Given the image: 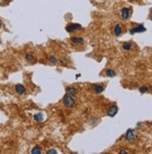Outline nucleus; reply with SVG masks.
<instances>
[{
  "mask_svg": "<svg viewBox=\"0 0 152 154\" xmlns=\"http://www.w3.org/2000/svg\"><path fill=\"white\" fill-rule=\"evenodd\" d=\"M59 63H61V65H66V64H67V59L65 57L61 58V59L59 60Z\"/></svg>",
  "mask_w": 152,
  "mask_h": 154,
  "instance_id": "6ab92c4d",
  "label": "nucleus"
},
{
  "mask_svg": "<svg viewBox=\"0 0 152 154\" xmlns=\"http://www.w3.org/2000/svg\"><path fill=\"white\" fill-rule=\"evenodd\" d=\"M57 150H48L47 151V154H52V153H57Z\"/></svg>",
  "mask_w": 152,
  "mask_h": 154,
  "instance_id": "aec40b11",
  "label": "nucleus"
},
{
  "mask_svg": "<svg viewBox=\"0 0 152 154\" xmlns=\"http://www.w3.org/2000/svg\"><path fill=\"white\" fill-rule=\"evenodd\" d=\"M81 28V25L79 24H67L66 27H65V30L68 33H74V32L77 31Z\"/></svg>",
  "mask_w": 152,
  "mask_h": 154,
  "instance_id": "f03ea898",
  "label": "nucleus"
},
{
  "mask_svg": "<svg viewBox=\"0 0 152 154\" xmlns=\"http://www.w3.org/2000/svg\"><path fill=\"white\" fill-rule=\"evenodd\" d=\"M24 59H25V61H27V62H33L34 60H35V57H34L33 54L27 53V54H25V56H24Z\"/></svg>",
  "mask_w": 152,
  "mask_h": 154,
  "instance_id": "f3484780",
  "label": "nucleus"
},
{
  "mask_svg": "<svg viewBox=\"0 0 152 154\" xmlns=\"http://www.w3.org/2000/svg\"><path fill=\"white\" fill-rule=\"evenodd\" d=\"M118 111H119V107H117L116 105H113L107 109V115L109 117H114L118 113Z\"/></svg>",
  "mask_w": 152,
  "mask_h": 154,
  "instance_id": "423d86ee",
  "label": "nucleus"
},
{
  "mask_svg": "<svg viewBox=\"0 0 152 154\" xmlns=\"http://www.w3.org/2000/svg\"><path fill=\"white\" fill-rule=\"evenodd\" d=\"M93 93L99 94V93H103L105 91V86L102 84H95L93 86Z\"/></svg>",
  "mask_w": 152,
  "mask_h": 154,
  "instance_id": "0eeeda50",
  "label": "nucleus"
},
{
  "mask_svg": "<svg viewBox=\"0 0 152 154\" xmlns=\"http://www.w3.org/2000/svg\"><path fill=\"white\" fill-rule=\"evenodd\" d=\"M33 118H34V120L36 121H38V123H40V121H42L44 120L43 114H42V113H36V114L34 115Z\"/></svg>",
  "mask_w": 152,
  "mask_h": 154,
  "instance_id": "f8f14e48",
  "label": "nucleus"
},
{
  "mask_svg": "<svg viewBox=\"0 0 152 154\" xmlns=\"http://www.w3.org/2000/svg\"><path fill=\"white\" fill-rule=\"evenodd\" d=\"M119 153H128V151H126V150H121Z\"/></svg>",
  "mask_w": 152,
  "mask_h": 154,
  "instance_id": "4be33fe9",
  "label": "nucleus"
},
{
  "mask_svg": "<svg viewBox=\"0 0 152 154\" xmlns=\"http://www.w3.org/2000/svg\"><path fill=\"white\" fill-rule=\"evenodd\" d=\"M48 60L53 65H56V64L59 63V60L55 57V56H48Z\"/></svg>",
  "mask_w": 152,
  "mask_h": 154,
  "instance_id": "2eb2a0df",
  "label": "nucleus"
},
{
  "mask_svg": "<svg viewBox=\"0 0 152 154\" xmlns=\"http://www.w3.org/2000/svg\"><path fill=\"white\" fill-rule=\"evenodd\" d=\"M149 19L152 21V10H150V13H149Z\"/></svg>",
  "mask_w": 152,
  "mask_h": 154,
  "instance_id": "412c9836",
  "label": "nucleus"
},
{
  "mask_svg": "<svg viewBox=\"0 0 152 154\" xmlns=\"http://www.w3.org/2000/svg\"><path fill=\"white\" fill-rule=\"evenodd\" d=\"M119 15L122 20H128L131 15V10L129 8H122L119 11Z\"/></svg>",
  "mask_w": 152,
  "mask_h": 154,
  "instance_id": "7ed1b4c3",
  "label": "nucleus"
},
{
  "mask_svg": "<svg viewBox=\"0 0 152 154\" xmlns=\"http://www.w3.org/2000/svg\"><path fill=\"white\" fill-rule=\"evenodd\" d=\"M1 27H2V24H1V22H0V29H1Z\"/></svg>",
  "mask_w": 152,
  "mask_h": 154,
  "instance_id": "5701e85b",
  "label": "nucleus"
},
{
  "mask_svg": "<svg viewBox=\"0 0 152 154\" xmlns=\"http://www.w3.org/2000/svg\"><path fill=\"white\" fill-rule=\"evenodd\" d=\"M139 92L142 93H146V92H148V86H142V87L139 88Z\"/></svg>",
  "mask_w": 152,
  "mask_h": 154,
  "instance_id": "a211bd4d",
  "label": "nucleus"
},
{
  "mask_svg": "<svg viewBox=\"0 0 152 154\" xmlns=\"http://www.w3.org/2000/svg\"><path fill=\"white\" fill-rule=\"evenodd\" d=\"M31 153H35V154H40L42 153V150L41 148H39V146H36V147H34L33 148H32L31 150Z\"/></svg>",
  "mask_w": 152,
  "mask_h": 154,
  "instance_id": "4468645a",
  "label": "nucleus"
},
{
  "mask_svg": "<svg viewBox=\"0 0 152 154\" xmlns=\"http://www.w3.org/2000/svg\"><path fill=\"white\" fill-rule=\"evenodd\" d=\"M105 75H107V77L112 78V77H115V76H116V72L112 69H107L105 70Z\"/></svg>",
  "mask_w": 152,
  "mask_h": 154,
  "instance_id": "dca6fc26",
  "label": "nucleus"
},
{
  "mask_svg": "<svg viewBox=\"0 0 152 154\" xmlns=\"http://www.w3.org/2000/svg\"><path fill=\"white\" fill-rule=\"evenodd\" d=\"M65 92H66V93L72 95V96H75L77 93V90L76 89L75 87H72V86H67V87L65 88Z\"/></svg>",
  "mask_w": 152,
  "mask_h": 154,
  "instance_id": "9b49d317",
  "label": "nucleus"
},
{
  "mask_svg": "<svg viewBox=\"0 0 152 154\" xmlns=\"http://www.w3.org/2000/svg\"><path fill=\"white\" fill-rule=\"evenodd\" d=\"M132 45L129 42H126L122 45V49L123 51H132Z\"/></svg>",
  "mask_w": 152,
  "mask_h": 154,
  "instance_id": "ddd939ff",
  "label": "nucleus"
},
{
  "mask_svg": "<svg viewBox=\"0 0 152 154\" xmlns=\"http://www.w3.org/2000/svg\"><path fill=\"white\" fill-rule=\"evenodd\" d=\"M113 32H114V35L116 37H119L121 35V33H122V25L121 24H117L115 25Z\"/></svg>",
  "mask_w": 152,
  "mask_h": 154,
  "instance_id": "6e6552de",
  "label": "nucleus"
},
{
  "mask_svg": "<svg viewBox=\"0 0 152 154\" xmlns=\"http://www.w3.org/2000/svg\"><path fill=\"white\" fill-rule=\"evenodd\" d=\"M125 139H126L128 142H132V141L135 140V135H134V132L132 129H128L125 134Z\"/></svg>",
  "mask_w": 152,
  "mask_h": 154,
  "instance_id": "39448f33",
  "label": "nucleus"
},
{
  "mask_svg": "<svg viewBox=\"0 0 152 154\" xmlns=\"http://www.w3.org/2000/svg\"><path fill=\"white\" fill-rule=\"evenodd\" d=\"M14 89H15L16 93H18L19 95H22L25 93V88H24V86L22 84H16Z\"/></svg>",
  "mask_w": 152,
  "mask_h": 154,
  "instance_id": "1a4fd4ad",
  "label": "nucleus"
},
{
  "mask_svg": "<svg viewBox=\"0 0 152 154\" xmlns=\"http://www.w3.org/2000/svg\"><path fill=\"white\" fill-rule=\"evenodd\" d=\"M146 28L143 24H139V25H136L135 27H132L130 29V34L131 35H133V34H136V33H142V32H145L146 31Z\"/></svg>",
  "mask_w": 152,
  "mask_h": 154,
  "instance_id": "20e7f679",
  "label": "nucleus"
},
{
  "mask_svg": "<svg viewBox=\"0 0 152 154\" xmlns=\"http://www.w3.org/2000/svg\"><path fill=\"white\" fill-rule=\"evenodd\" d=\"M63 105L67 107H74L76 106V101L73 98V96L68 93H65L63 97Z\"/></svg>",
  "mask_w": 152,
  "mask_h": 154,
  "instance_id": "f257e3e1",
  "label": "nucleus"
},
{
  "mask_svg": "<svg viewBox=\"0 0 152 154\" xmlns=\"http://www.w3.org/2000/svg\"><path fill=\"white\" fill-rule=\"evenodd\" d=\"M72 44L74 45H82L84 43V38H77V37H73V38H70Z\"/></svg>",
  "mask_w": 152,
  "mask_h": 154,
  "instance_id": "9d476101",
  "label": "nucleus"
}]
</instances>
